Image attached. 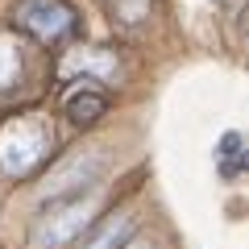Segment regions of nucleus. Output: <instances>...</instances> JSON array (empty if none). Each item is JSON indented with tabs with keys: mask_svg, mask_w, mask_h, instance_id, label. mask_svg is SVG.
Segmentation results:
<instances>
[{
	"mask_svg": "<svg viewBox=\"0 0 249 249\" xmlns=\"http://www.w3.org/2000/svg\"><path fill=\"white\" fill-rule=\"evenodd\" d=\"M54 129L42 112H17L0 121V170L9 178H29L50 162Z\"/></svg>",
	"mask_w": 249,
	"mask_h": 249,
	"instance_id": "obj_1",
	"label": "nucleus"
},
{
	"mask_svg": "<svg viewBox=\"0 0 249 249\" xmlns=\"http://www.w3.org/2000/svg\"><path fill=\"white\" fill-rule=\"evenodd\" d=\"M62 112H67V121L79 124V129H88V124H96L100 116L108 112V96L96 88H75L71 96H67V104H62Z\"/></svg>",
	"mask_w": 249,
	"mask_h": 249,
	"instance_id": "obj_5",
	"label": "nucleus"
},
{
	"mask_svg": "<svg viewBox=\"0 0 249 249\" xmlns=\"http://www.w3.org/2000/svg\"><path fill=\"white\" fill-rule=\"evenodd\" d=\"M13 25L25 29L42 46H62L79 34V13L71 0H17L13 4Z\"/></svg>",
	"mask_w": 249,
	"mask_h": 249,
	"instance_id": "obj_3",
	"label": "nucleus"
},
{
	"mask_svg": "<svg viewBox=\"0 0 249 249\" xmlns=\"http://www.w3.org/2000/svg\"><path fill=\"white\" fill-rule=\"evenodd\" d=\"M216 158H224V178H232L241 170V133H224L220 137V150H216Z\"/></svg>",
	"mask_w": 249,
	"mask_h": 249,
	"instance_id": "obj_8",
	"label": "nucleus"
},
{
	"mask_svg": "<svg viewBox=\"0 0 249 249\" xmlns=\"http://www.w3.org/2000/svg\"><path fill=\"white\" fill-rule=\"evenodd\" d=\"M25 71V50L13 34H0V91H9Z\"/></svg>",
	"mask_w": 249,
	"mask_h": 249,
	"instance_id": "obj_6",
	"label": "nucleus"
},
{
	"mask_svg": "<svg viewBox=\"0 0 249 249\" xmlns=\"http://www.w3.org/2000/svg\"><path fill=\"white\" fill-rule=\"evenodd\" d=\"M100 175H104V158L100 154H75V158H67L62 166H54L42 178L37 199L50 204V199H67V196H79V191H91L100 183Z\"/></svg>",
	"mask_w": 249,
	"mask_h": 249,
	"instance_id": "obj_4",
	"label": "nucleus"
},
{
	"mask_svg": "<svg viewBox=\"0 0 249 249\" xmlns=\"http://www.w3.org/2000/svg\"><path fill=\"white\" fill-rule=\"evenodd\" d=\"M121 249H154V245H150V241H142V237H137V232H133V237L124 241V245H121Z\"/></svg>",
	"mask_w": 249,
	"mask_h": 249,
	"instance_id": "obj_9",
	"label": "nucleus"
},
{
	"mask_svg": "<svg viewBox=\"0 0 249 249\" xmlns=\"http://www.w3.org/2000/svg\"><path fill=\"white\" fill-rule=\"evenodd\" d=\"M100 204H104V199H100L96 191L50 199V204L42 208V216L34 220V229H29V245L34 249H67L75 237H83V232L91 229V220L100 216Z\"/></svg>",
	"mask_w": 249,
	"mask_h": 249,
	"instance_id": "obj_2",
	"label": "nucleus"
},
{
	"mask_svg": "<svg viewBox=\"0 0 249 249\" xmlns=\"http://www.w3.org/2000/svg\"><path fill=\"white\" fill-rule=\"evenodd\" d=\"M133 232H137L133 216H124V212H121V216H112L108 224H100V229H96V237H91L83 249H121L124 241L133 237Z\"/></svg>",
	"mask_w": 249,
	"mask_h": 249,
	"instance_id": "obj_7",
	"label": "nucleus"
}]
</instances>
